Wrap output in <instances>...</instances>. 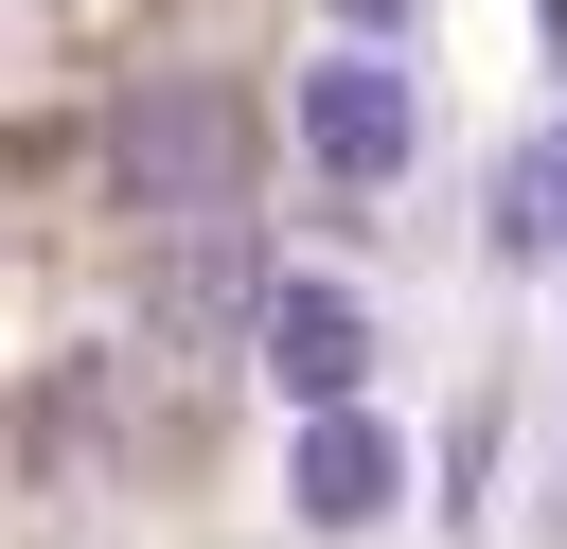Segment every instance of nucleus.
Listing matches in <instances>:
<instances>
[{"label":"nucleus","instance_id":"6","mask_svg":"<svg viewBox=\"0 0 567 549\" xmlns=\"http://www.w3.org/2000/svg\"><path fill=\"white\" fill-rule=\"evenodd\" d=\"M549 230H567V142L496 159V248H514V266H549Z\"/></svg>","mask_w":567,"mask_h":549},{"label":"nucleus","instance_id":"5","mask_svg":"<svg viewBox=\"0 0 567 549\" xmlns=\"http://www.w3.org/2000/svg\"><path fill=\"white\" fill-rule=\"evenodd\" d=\"M230 301H248V266H230V230H177V248H159V336H213Z\"/></svg>","mask_w":567,"mask_h":549},{"label":"nucleus","instance_id":"3","mask_svg":"<svg viewBox=\"0 0 567 549\" xmlns=\"http://www.w3.org/2000/svg\"><path fill=\"white\" fill-rule=\"evenodd\" d=\"M354 354H372V336H354V301H337V283H284V301H266V372H284V390H319V407H337V390H354Z\"/></svg>","mask_w":567,"mask_h":549},{"label":"nucleus","instance_id":"1","mask_svg":"<svg viewBox=\"0 0 567 549\" xmlns=\"http://www.w3.org/2000/svg\"><path fill=\"white\" fill-rule=\"evenodd\" d=\"M106 159H124V195L213 213V195H248V106H213V89H142V106L106 124Z\"/></svg>","mask_w":567,"mask_h":549},{"label":"nucleus","instance_id":"4","mask_svg":"<svg viewBox=\"0 0 567 549\" xmlns=\"http://www.w3.org/2000/svg\"><path fill=\"white\" fill-rule=\"evenodd\" d=\"M372 496H390V443H372L354 407H319V425H301V514H319V531H354Z\"/></svg>","mask_w":567,"mask_h":549},{"label":"nucleus","instance_id":"2","mask_svg":"<svg viewBox=\"0 0 567 549\" xmlns=\"http://www.w3.org/2000/svg\"><path fill=\"white\" fill-rule=\"evenodd\" d=\"M301 142H319L337 177H390V159H408V89H390L372 53H337V71L301 89Z\"/></svg>","mask_w":567,"mask_h":549},{"label":"nucleus","instance_id":"7","mask_svg":"<svg viewBox=\"0 0 567 549\" xmlns=\"http://www.w3.org/2000/svg\"><path fill=\"white\" fill-rule=\"evenodd\" d=\"M337 18H372V35H390V18H408V0H337Z\"/></svg>","mask_w":567,"mask_h":549}]
</instances>
